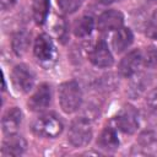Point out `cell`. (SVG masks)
Listing matches in <instances>:
<instances>
[{
  "label": "cell",
  "mask_w": 157,
  "mask_h": 157,
  "mask_svg": "<svg viewBox=\"0 0 157 157\" xmlns=\"http://www.w3.org/2000/svg\"><path fill=\"white\" fill-rule=\"evenodd\" d=\"M59 103L61 109L70 114L76 112L82 103V92L80 85L71 80L60 85L59 87Z\"/></svg>",
  "instance_id": "1"
},
{
  "label": "cell",
  "mask_w": 157,
  "mask_h": 157,
  "mask_svg": "<svg viewBox=\"0 0 157 157\" xmlns=\"http://www.w3.org/2000/svg\"><path fill=\"white\" fill-rule=\"evenodd\" d=\"M64 125L61 120L54 114H43L38 117L32 124V131L40 137L54 139L61 134Z\"/></svg>",
  "instance_id": "2"
},
{
  "label": "cell",
  "mask_w": 157,
  "mask_h": 157,
  "mask_svg": "<svg viewBox=\"0 0 157 157\" xmlns=\"http://www.w3.org/2000/svg\"><path fill=\"white\" fill-rule=\"evenodd\" d=\"M92 135H93V131H92L90 119L81 117L72 121V124L69 129L67 139L72 146L83 147V146L88 145V142L92 139Z\"/></svg>",
  "instance_id": "3"
},
{
  "label": "cell",
  "mask_w": 157,
  "mask_h": 157,
  "mask_svg": "<svg viewBox=\"0 0 157 157\" xmlns=\"http://www.w3.org/2000/svg\"><path fill=\"white\" fill-rule=\"evenodd\" d=\"M11 80L15 87L22 93L29 92L34 85V75L32 70L25 64H18L13 67L11 72Z\"/></svg>",
  "instance_id": "4"
},
{
  "label": "cell",
  "mask_w": 157,
  "mask_h": 157,
  "mask_svg": "<svg viewBox=\"0 0 157 157\" xmlns=\"http://www.w3.org/2000/svg\"><path fill=\"white\" fill-rule=\"evenodd\" d=\"M115 124L125 134H134L139 128V115L134 107H124L115 117Z\"/></svg>",
  "instance_id": "5"
},
{
  "label": "cell",
  "mask_w": 157,
  "mask_h": 157,
  "mask_svg": "<svg viewBox=\"0 0 157 157\" xmlns=\"http://www.w3.org/2000/svg\"><path fill=\"white\" fill-rule=\"evenodd\" d=\"M33 53L36 58L40 61H49L55 55V47L53 40L47 34H39L34 40Z\"/></svg>",
  "instance_id": "6"
},
{
  "label": "cell",
  "mask_w": 157,
  "mask_h": 157,
  "mask_svg": "<svg viewBox=\"0 0 157 157\" xmlns=\"http://www.w3.org/2000/svg\"><path fill=\"white\" fill-rule=\"evenodd\" d=\"M142 64V55L139 49L129 52L119 63V74L124 77H130L137 72L139 66Z\"/></svg>",
  "instance_id": "7"
},
{
  "label": "cell",
  "mask_w": 157,
  "mask_h": 157,
  "mask_svg": "<svg viewBox=\"0 0 157 157\" xmlns=\"http://www.w3.org/2000/svg\"><path fill=\"white\" fill-rule=\"evenodd\" d=\"M91 63L97 67H109L113 65V55L104 40H98L90 55Z\"/></svg>",
  "instance_id": "8"
},
{
  "label": "cell",
  "mask_w": 157,
  "mask_h": 157,
  "mask_svg": "<svg viewBox=\"0 0 157 157\" xmlns=\"http://www.w3.org/2000/svg\"><path fill=\"white\" fill-rule=\"evenodd\" d=\"M124 22V16L118 10H107L99 15L97 20V27L99 31H113L121 27Z\"/></svg>",
  "instance_id": "9"
},
{
  "label": "cell",
  "mask_w": 157,
  "mask_h": 157,
  "mask_svg": "<svg viewBox=\"0 0 157 157\" xmlns=\"http://www.w3.org/2000/svg\"><path fill=\"white\" fill-rule=\"evenodd\" d=\"M52 101V91L49 85L47 83H42L38 86V88L36 90V92L31 96V98L28 99V108L31 110H42L45 109Z\"/></svg>",
  "instance_id": "10"
},
{
  "label": "cell",
  "mask_w": 157,
  "mask_h": 157,
  "mask_svg": "<svg viewBox=\"0 0 157 157\" xmlns=\"http://www.w3.org/2000/svg\"><path fill=\"white\" fill-rule=\"evenodd\" d=\"M22 121V113L17 107H12L5 112L1 119L2 131L6 135H15L21 125Z\"/></svg>",
  "instance_id": "11"
},
{
  "label": "cell",
  "mask_w": 157,
  "mask_h": 157,
  "mask_svg": "<svg viewBox=\"0 0 157 157\" xmlns=\"http://www.w3.org/2000/svg\"><path fill=\"white\" fill-rule=\"evenodd\" d=\"M26 141L23 137L17 136V135H10V139L6 140L2 144L1 147V155L4 157H9V156H20L25 152L26 150Z\"/></svg>",
  "instance_id": "12"
},
{
  "label": "cell",
  "mask_w": 157,
  "mask_h": 157,
  "mask_svg": "<svg viewBox=\"0 0 157 157\" xmlns=\"http://www.w3.org/2000/svg\"><path fill=\"white\" fill-rule=\"evenodd\" d=\"M98 146L105 151H114L119 146V139L113 128H105L98 136Z\"/></svg>",
  "instance_id": "13"
},
{
  "label": "cell",
  "mask_w": 157,
  "mask_h": 157,
  "mask_svg": "<svg viewBox=\"0 0 157 157\" xmlns=\"http://www.w3.org/2000/svg\"><path fill=\"white\" fill-rule=\"evenodd\" d=\"M132 39H134V36H132V32L129 28H125V27L118 28L114 37H113V48H114V50L117 53H121L128 47H130V44L132 43Z\"/></svg>",
  "instance_id": "14"
},
{
  "label": "cell",
  "mask_w": 157,
  "mask_h": 157,
  "mask_svg": "<svg viewBox=\"0 0 157 157\" xmlns=\"http://www.w3.org/2000/svg\"><path fill=\"white\" fill-rule=\"evenodd\" d=\"M94 27V21L91 16H82L80 18H77L74 22L72 26V32L76 37L82 38V37H87L92 33Z\"/></svg>",
  "instance_id": "15"
},
{
  "label": "cell",
  "mask_w": 157,
  "mask_h": 157,
  "mask_svg": "<svg viewBox=\"0 0 157 157\" xmlns=\"http://www.w3.org/2000/svg\"><path fill=\"white\" fill-rule=\"evenodd\" d=\"M49 0H33L32 4V15L37 25H43L49 15Z\"/></svg>",
  "instance_id": "16"
},
{
  "label": "cell",
  "mask_w": 157,
  "mask_h": 157,
  "mask_svg": "<svg viewBox=\"0 0 157 157\" xmlns=\"http://www.w3.org/2000/svg\"><path fill=\"white\" fill-rule=\"evenodd\" d=\"M29 47V34L26 31H18L12 37V50L16 55H23Z\"/></svg>",
  "instance_id": "17"
},
{
  "label": "cell",
  "mask_w": 157,
  "mask_h": 157,
  "mask_svg": "<svg viewBox=\"0 0 157 157\" xmlns=\"http://www.w3.org/2000/svg\"><path fill=\"white\" fill-rule=\"evenodd\" d=\"M142 55V64L146 67H155L157 66V48L148 47L145 52H141Z\"/></svg>",
  "instance_id": "18"
},
{
  "label": "cell",
  "mask_w": 157,
  "mask_h": 157,
  "mask_svg": "<svg viewBox=\"0 0 157 157\" xmlns=\"http://www.w3.org/2000/svg\"><path fill=\"white\" fill-rule=\"evenodd\" d=\"M82 2L83 0H58V6L64 13H74L81 7Z\"/></svg>",
  "instance_id": "19"
},
{
  "label": "cell",
  "mask_w": 157,
  "mask_h": 157,
  "mask_svg": "<svg viewBox=\"0 0 157 157\" xmlns=\"http://www.w3.org/2000/svg\"><path fill=\"white\" fill-rule=\"evenodd\" d=\"M146 34L151 38H157V10L150 17L147 26H146Z\"/></svg>",
  "instance_id": "20"
},
{
  "label": "cell",
  "mask_w": 157,
  "mask_h": 157,
  "mask_svg": "<svg viewBox=\"0 0 157 157\" xmlns=\"http://www.w3.org/2000/svg\"><path fill=\"white\" fill-rule=\"evenodd\" d=\"M146 104L151 112L157 114V88H153L148 92L146 97Z\"/></svg>",
  "instance_id": "21"
},
{
  "label": "cell",
  "mask_w": 157,
  "mask_h": 157,
  "mask_svg": "<svg viewBox=\"0 0 157 157\" xmlns=\"http://www.w3.org/2000/svg\"><path fill=\"white\" fill-rule=\"evenodd\" d=\"M145 76L144 75H140L137 78H135L132 82H131V91L134 92V94H140L145 87H146V82H145Z\"/></svg>",
  "instance_id": "22"
},
{
  "label": "cell",
  "mask_w": 157,
  "mask_h": 157,
  "mask_svg": "<svg viewBox=\"0 0 157 157\" xmlns=\"http://www.w3.org/2000/svg\"><path fill=\"white\" fill-rule=\"evenodd\" d=\"M99 82H101V85H102V87H103V88L108 90V87H109V88H112V87H114V86H115L117 80H115L114 75L109 74V75H104V76H102V77H101V80H99Z\"/></svg>",
  "instance_id": "23"
},
{
  "label": "cell",
  "mask_w": 157,
  "mask_h": 157,
  "mask_svg": "<svg viewBox=\"0 0 157 157\" xmlns=\"http://www.w3.org/2000/svg\"><path fill=\"white\" fill-rule=\"evenodd\" d=\"M155 140V135L151 132V131H145L144 134H141V136H140V142L142 144V145H150L152 141Z\"/></svg>",
  "instance_id": "24"
},
{
  "label": "cell",
  "mask_w": 157,
  "mask_h": 157,
  "mask_svg": "<svg viewBox=\"0 0 157 157\" xmlns=\"http://www.w3.org/2000/svg\"><path fill=\"white\" fill-rule=\"evenodd\" d=\"M15 2H16V0H0V5H1V9H2V10L9 9V7L12 6Z\"/></svg>",
  "instance_id": "25"
},
{
  "label": "cell",
  "mask_w": 157,
  "mask_h": 157,
  "mask_svg": "<svg viewBox=\"0 0 157 157\" xmlns=\"http://www.w3.org/2000/svg\"><path fill=\"white\" fill-rule=\"evenodd\" d=\"M102 4L104 5H108V4H113V2H118V1H121V0H99Z\"/></svg>",
  "instance_id": "26"
}]
</instances>
